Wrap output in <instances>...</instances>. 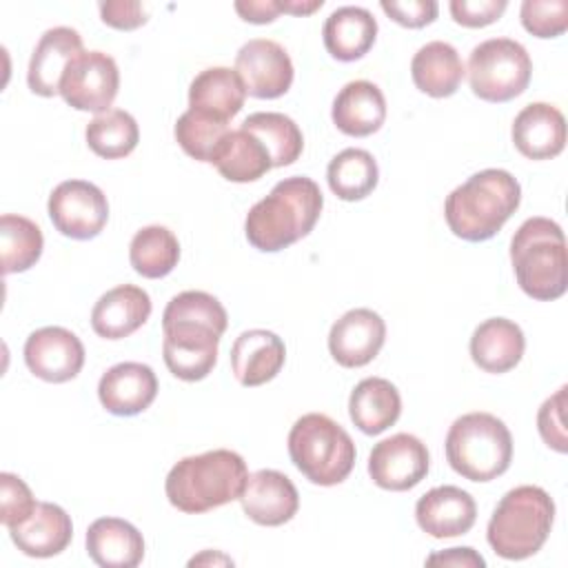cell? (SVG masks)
I'll return each instance as SVG.
<instances>
[{
    "instance_id": "obj_38",
    "label": "cell",
    "mask_w": 568,
    "mask_h": 568,
    "mask_svg": "<svg viewBox=\"0 0 568 568\" xmlns=\"http://www.w3.org/2000/svg\"><path fill=\"white\" fill-rule=\"evenodd\" d=\"M162 320L204 322V324H211L222 335L229 324V315L222 302L204 291H182L175 297H171V302L162 313Z\"/></svg>"
},
{
    "instance_id": "obj_30",
    "label": "cell",
    "mask_w": 568,
    "mask_h": 568,
    "mask_svg": "<svg viewBox=\"0 0 568 568\" xmlns=\"http://www.w3.org/2000/svg\"><path fill=\"white\" fill-rule=\"evenodd\" d=\"M348 415L364 435H379L402 415L399 390L384 377H366L348 397Z\"/></svg>"
},
{
    "instance_id": "obj_31",
    "label": "cell",
    "mask_w": 568,
    "mask_h": 568,
    "mask_svg": "<svg viewBox=\"0 0 568 568\" xmlns=\"http://www.w3.org/2000/svg\"><path fill=\"white\" fill-rule=\"evenodd\" d=\"M229 182H255L273 169L266 146L248 131L233 129L217 144L211 162Z\"/></svg>"
},
{
    "instance_id": "obj_13",
    "label": "cell",
    "mask_w": 568,
    "mask_h": 568,
    "mask_svg": "<svg viewBox=\"0 0 568 568\" xmlns=\"http://www.w3.org/2000/svg\"><path fill=\"white\" fill-rule=\"evenodd\" d=\"M235 71L244 82L246 95L273 100L284 95L293 84V62L286 49L268 38H255L240 47Z\"/></svg>"
},
{
    "instance_id": "obj_45",
    "label": "cell",
    "mask_w": 568,
    "mask_h": 568,
    "mask_svg": "<svg viewBox=\"0 0 568 568\" xmlns=\"http://www.w3.org/2000/svg\"><path fill=\"white\" fill-rule=\"evenodd\" d=\"M237 16L251 24H268L282 11V0H240L233 4Z\"/></svg>"
},
{
    "instance_id": "obj_28",
    "label": "cell",
    "mask_w": 568,
    "mask_h": 568,
    "mask_svg": "<svg viewBox=\"0 0 568 568\" xmlns=\"http://www.w3.org/2000/svg\"><path fill=\"white\" fill-rule=\"evenodd\" d=\"M326 51L339 62L364 58L377 38V20L364 7H337L322 29Z\"/></svg>"
},
{
    "instance_id": "obj_19",
    "label": "cell",
    "mask_w": 568,
    "mask_h": 568,
    "mask_svg": "<svg viewBox=\"0 0 568 568\" xmlns=\"http://www.w3.org/2000/svg\"><path fill=\"white\" fill-rule=\"evenodd\" d=\"M82 36L71 27L47 29L29 60L27 84L36 95L53 98L60 93V80L67 64L82 53Z\"/></svg>"
},
{
    "instance_id": "obj_33",
    "label": "cell",
    "mask_w": 568,
    "mask_h": 568,
    "mask_svg": "<svg viewBox=\"0 0 568 568\" xmlns=\"http://www.w3.org/2000/svg\"><path fill=\"white\" fill-rule=\"evenodd\" d=\"M331 191L344 202H357L371 195L379 180L375 158L364 149L339 151L326 169Z\"/></svg>"
},
{
    "instance_id": "obj_23",
    "label": "cell",
    "mask_w": 568,
    "mask_h": 568,
    "mask_svg": "<svg viewBox=\"0 0 568 568\" xmlns=\"http://www.w3.org/2000/svg\"><path fill=\"white\" fill-rule=\"evenodd\" d=\"M151 297L135 284H120L95 302L91 326L104 339H122L135 333L151 315Z\"/></svg>"
},
{
    "instance_id": "obj_6",
    "label": "cell",
    "mask_w": 568,
    "mask_h": 568,
    "mask_svg": "<svg viewBox=\"0 0 568 568\" xmlns=\"http://www.w3.org/2000/svg\"><path fill=\"white\" fill-rule=\"evenodd\" d=\"M446 459L450 468L470 481H493L513 462V435L490 413H466L457 417L446 435Z\"/></svg>"
},
{
    "instance_id": "obj_10",
    "label": "cell",
    "mask_w": 568,
    "mask_h": 568,
    "mask_svg": "<svg viewBox=\"0 0 568 568\" xmlns=\"http://www.w3.org/2000/svg\"><path fill=\"white\" fill-rule=\"evenodd\" d=\"M120 89V71L111 55L102 51H82L64 69L60 95L75 111L104 113Z\"/></svg>"
},
{
    "instance_id": "obj_12",
    "label": "cell",
    "mask_w": 568,
    "mask_h": 568,
    "mask_svg": "<svg viewBox=\"0 0 568 568\" xmlns=\"http://www.w3.org/2000/svg\"><path fill=\"white\" fill-rule=\"evenodd\" d=\"M428 466L426 444L410 433H397L377 442L368 455L371 479L393 493L415 488L428 475Z\"/></svg>"
},
{
    "instance_id": "obj_14",
    "label": "cell",
    "mask_w": 568,
    "mask_h": 568,
    "mask_svg": "<svg viewBox=\"0 0 568 568\" xmlns=\"http://www.w3.org/2000/svg\"><path fill=\"white\" fill-rule=\"evenodd\" d=\"M24 362L36 377L49 384H62L82 371L84 346L69 328L44 326L27 337Z\"/></svg>"
},
{
    "instance_id": "obj_11",
    "label": "cell",
    "mask_w": 568,
    "mask_h": 568,
    "mask_svg": "<svg viewBox=\"0 0 568 568\" xmlns=\"http://www.w3.org/2000/svg\"><path fill=\"white\" fill-rule=\"evenodd\" d=\"M47 211L55 231L71 240H93L109 220L106 195L87 180L60 182L49 195Z\"/></svg>"
},
{
    "instance_id": "obj_48",
    "label": "cell",
    "mask_w": 568,
    "mask_h": 568,
    "mask_svg": "<svg viewBox=\"0 0 568 568\" xmlns=\"http://www.w3.org/2000/svg\"><path fill=\"white\" fill-rule=\"evenodd\" d=\"M204 561H213V564H215V561H222V564H233V559H229V557H224V555H220V557L215 559V555L211 557V552H204V555H200V557H193L189 564H191V566H195V564H204Z\"/></svg>"
},
{
    "instance_id": "obj_29",
    "label": "cell",
    "mask_w": 568,
    "mask_h": 568,
    "mask_svg": "<svg viewBox=\"0 0 568 568\" xmlns=\"http://www.w3.org/2000/svg\"><path fill=\"white\" fill-rule=\"evenodd\" d=\"M464 62L457 49L444 40L426 42L410 60L415 87L430 98H450L464 80Z\"/></svg>"
},
{
    "instance_id": "obj_27",
    "label": "cell",
    "mask_w": 568,
    "mask_h": 568,
    "mask_svg": "<svg viewBox=\"0 0 568 568\" xmlns=\"http://www.w3.org/2000/svg\"><path fill=\"white\" fill-rule=\"evenodd\" d=\"M526 337L519 324L508 317L484 320L470 337L473 362L493 375L506 373L521 362Z\"/></svg>"
},
{
    "instance_id": "obj_47",
    "label": "cell",
    "mask_w": 568,
    "mask_h": 568,
    "mask_svg": "<svg viewBox=\"0 0 568 568\" xmlns=\"http://www.w3.org/2000/svg\"><path fill=\"white\" fill-rule=\"evenodd\" d=\"M322 0H282V11L291 16H308L322 9Z\"/></svg>"
},
{
    "instance_id": "obj_7",
    "label": "cell",
    "mask_w": 568,
    "mask_h": 568,
    "mask_svg": "<svg viewBox=\"0 0 568 568\" xmlns=\"http://www.w3.org/2000/svg\"><path fill=\"white\" fill-rule=\"evenodd\" d=\"M288 455L295 468L317 486L342 484L355 466V442L324 413L302 415L288 433Z\"/></svg>"
},
{
    "instance_id": "obj_24",
    "label": "cell",
    "mask_w": 568,
    "mask_h": 568,
    "mask_svg": "<svg viewBox=\"0 0 568 568\" xmlns=\"http://www.w3.org/2000/svg\"><path fill=\"white\" fill-rule=\"evenodd\" d=\"M244 100V82L237 71L229 67L204 69L189 87V109L224 124H229V120L242 111Z\"/></svg>"
},
{
    "instance_id": "obj_22",
    "label": "cell",
    "mask_w": 568,
    "mask_h": 568,
    "mask_svg": "<svg viewBox=\"0 0 568 568\" xmlns=\"http://www.w3.org/2000/svg\"><path fill=\"white\" fill-rule=\"evenodd\" d=\"M9 535L27 557L47 559L67 550L73 537V524L62 506L38 501L36 510L22 524L9 528Z\"/></svg>"
},
{
    "instance_id": "obj_20",
    "label": "cell",
    "mask_w": 568,
    "mask_h": 568,
    "mask_svg": "<svg viewBox=\"0 0 568 568\" xmlns=\"http://www.w3.org/2000/svg\"><path fill=\"white\" fill-rule=\"evenodd\" d=\"M513 144L528 160L557 158L566 146L564 113L548 102L524 106L513 120Z\"/></svg>"
},
{
    "instance_id": "obj_41",
    "label": "cell",
    "mask_w": 568,
    "mask_h": 568,
    "mask_svg": "<svg viewBox=\"0 0 568 568\" xmlns=\"http://www.w3.org/2000/svg\"><path fill=\"white\" fill-rule=\"evenodd\" d=\"M566 386H561L552 397H548L539 413H537V428L541 439L546 442L548 448L557 453L568 450V435H566Z\"/></svg>"
},
{
    "instance_id": "obj_25",
    "label": "cell",
    "mask_w": 568,
    "mask_h": 568,
    "mask_svg": "<svg viewBox=\"0 0 568 568\" xmlns=\"http://www.w3.org/2000/svg\"><path fill=\"white\" fill-rule=\"evenodd\" d=\"M333 122L351 138H366L382 129L386 120V98L368 80H353L333 100Z\"/></svg>"
},
{
    "instance_id": "obj_21",
    "label": "cell",
    "mask_w": 568,
    "mask_h": 568,
    "mask_svg": "<svg viewBox=\"0 0 568 568\" xmlns=\"http://www.w3.org/2000/svg\"><path fill=\"white\" fill-rule=\"evenodd\" d=\"M286 346L266 328H251L235 337L231 346V368L242 386H262L284 366Z\"/></svg>"
},
{
    "instance_id": "obj_44",
    "label": "cell",
    "mask_w": 568,
    "mask_h": 568,
    "mask_svg": "<svg viewBox=\"0 0 568 568\" xmlns=\"http://www.w3.org/2000/svg\"><path fill=\"white\" fill-rule=\"evenodd\" d=\"M100 18L104 24L120 29V31H133L149 20L146 9L138 0L100 2Z\"/></svg>"
},
{
    "instance_id": "obj_34",
    "label": "cell",
    "mask_w": 568,
    "mask_h": 568,
    "mask_svg": "<svg viewBox=\"0 0 568 568\" xmlns=\"http://www.w3.org/2000/svg\"><path fill=\"white\" fill-rule=\"evenodd\" d=\"M240 126L266 146L273 166H288L304 151V135L300 126L284 113L257 111L244 118Z\"/></svg>"
},
{
    "instance_id": "obj_46",
    "label": "cell",
    "mask_w": 568,
    "mask_h": 568,
    "mask_svg": "<svg viewBox=\"0 0 568 568\" xmlns=\"http://www.w3.org/2000/svg\"><path fill=\"white\" fill-rule=\"evenodd\" d=\"M428 566H464V568H484L486 559L473 548H448L426 557Z\"/></svg>"
},
{
    "instance_id": "obj_1",
    "label": "cell",
    "mask_w": 568,
    "mask_h": 568,
    "mask_svg": "<svg viewBox=\"0 0 568 568\" xmlns=\"http://www.w3.org/2000/svg\"><path fill=\"white\" fill-rule=\"evenodd\" d=\"M322 206L324 195L315 180L306 175L284 178L246 213V240L264 253L282 251L313 231Z\"/></svg>"
},
{
    "instance_id": "obj_15",
    "label": "cell",
    "mask_w": 568,
    "mask_h": 568,
    "mask_svg": "<svg viewBox=\"0 0 568 568\" xmlns=\"http://www.w3.org/2000/svg\"><path fill=\"white\" fill-rule=\"evenodd\" d=\"M386 339V324L379 313L371 308L346 311L328 333V351L344 368H359L371 364Z\"/></svg>"
},
{
    "instance_id": "obj_36",
    "label": "cell",
    "mask_w": 568,
    "mask_h": 568,
    "mask_svg": "<svg viewBox=\"0 0 568 568\" xmlns=\"http://www.w3.org/2000/svg\"><path fill=\"white\" fill-rule=\"evenodd\" d=\"M89 149L104 160L126 158L140 142L135 118L122 109H109L87 124Z\"/></svg>"
},
{
    "instance_id": "obj_26",
    "label": "cell",
    "mask_w": 568,
    "mask_h": 568,
    "mask_svg": "<svg viewBox=\"0 0 568 568\" xmlns=\"http://www.w3.org/2000/svg\"><path fill=\"white\" fill-rule=\"evenodd\" d=\"M87 555L102 568H135L144 557V537L126 519L100 517L87 528Z\"/></svg>"
},
{
    "instance_id": "obj_16",
    "label": "cell",
    "mask_w": 568,
    "mask_h": 568,
    "mask_svg": "<svg viewBox=\"0 0 568 568\" xmlns=\"http://www.w3.org/2000/svg\"><path fill=\"white\" fill-rule=\"evenodd\" d=\"M240 504L251 521L260 526H282L295 517L300 495L295 484L284 473L262 468L248 475Z\"/></svg>"
},
{
    "instance_id": "obj_35",
    "label": "cell",
    "mask_w": 568,
    "mask_h": 568,
    "mask_svg": "<svg viewBox=\"0 0 568 568\" xmlns=\"http://www.w3.org/2000/svg\"><path fill=\"white\" fill-rule=\"evenodd\" d=\"M44 237L40 226L16 213H4L0 217V255L2 273H22L29 271L42 255Z\"/></svg>"
},
{
    "instance_id": "obj_39",
    "label": "cell",
    "mask_w": 568,
    "mask_h": 568,
    "mask_svg": "<svg viewBox=\"0 0 568 568\" xmlns=\"http://www.w3.org/2000/svg\"><path fill=\"white\" fill-rule=\"evenodd\" d=\"M521 24L535 38H557L568 29L566 0H526L519 9Z\"/></svg>"
},
{
    "instance_id": "obj_18",
    "label": "cell",
    "mask_w": 568,
    "mask_h": 568,
    "mask_svg": "<svg viewBox=\"0 0 568 568\" xmlns=\"http://www.w3.org/2000/svg\"><path fill=\"white\" fill-rule=\"evenodd\" d=\"M158 395V377L142 362H120L111 366L98 384L100 404L120 417H131L146 410Z\"/></svg>"
},
{
    "instance_id": "obj_8",
    "label": "cell",
    "mask_w": 568,
    "mask_h": 568,
    "mask_svg": "<svg viewBox=\"0 0 568 568\" xmlns=\"http://www.w3.org/2000/svg\"><path fill=\"white\" fill-rule=\"evenodd\" d=\"M530 75L532 60L517 40L490 38L470 51L468 82L479 100L508 102L528 89Z\"/></svg>"
},
{
    "instance_id": "obj_40",
    "label": "cell",
    "mask_w": 568,
    "mask_h": 568,
    "mask_svg": "<svg viewBox=\"0 0 568 568\" xmlns=\"http://www.w3.org/2000/svg\"><path fill=\"white\" fill-rule=\"evenodd\" d=\"M36 506L38 501L31 488L18 475H0V521L7 526V530L22 524L36 510Z\"/></svg>"
},
{
    "instance_id": "obj_32",
    "label": "cell",
    "mask_w": 568,
    "mask_h": 568,
    "mask_svg": "<svg viewBox=\"0 0 568 568\" xmlns=\"http://www.w3.org/2000/svg\"><path fill=\"white\" fill-rule=\"evenodd\" d=\"M129 260L133 271L142 277H166L180 262V242L166 226H144L129 244Z\"/></svg>"
},
{
    "instance_id": "obj_2",
    "label": "cell",
    "mask_w": 568,
    "mask_h": 568,
    "mask_svg": "<svg viewBox=\"0 0 568 568\" xmlns=\"http://www.w3.org/2000/svg\"><path fill=\"white\" fill-rule=\"evenodd\" d=\"M521 186L504 169H484L455 186L444 202V217L453 235L466 242L495 237L519 209Z\"/></svg>"
},
{
    "instance_id": "obj_5",
    "label": "cell",
    "mask_w": 568,
    "mask_h": 568,
    "mask_svg": "<svg viewBox=\"0 0 568 568\" xmlns=\"http://www.w3.org/2000/svg\"><path fill=\"white\" fill-rule=\"evenodd\" d=\"M552 497L539 486H517L495 506L486 539L501 559L521 561L541 550L552 530Z\"/></svg>"
},
{
    "instance_id": "obj_37",
    "label": "cell",
    "mask_w": 568,
    "mask_h": 568,
    "mask_svg": "<svg viewBox=\"0 0 568 568\" xmlns=\"http://www.w3.org/2000/svg\"><path fill=\"white\" fill-rule=\"evenodd\" d=\"M231 129L224 122H215L211 118H204L191 109H186L178 122H175V140L182 146V151L197 160V162H211L217 144Z\"/></svg>"
},
{
    "instance_id": "obj_17",
    "label": "cell",
    "mask_w": 568,
    "mask_h": 568,
    "mask_svg": "<svg viewBox=\"0 0 568 568\" xmlns=\"http://www.w3.org/2000/svg\"><path fill=\"white\" fill-rule=\"evenodd\" d=\"M415 519L435 539L459 537L475 526L477 504L459 486H437L417 499Z\"/></svg>"
},
{
    "instance_id": "obj_4",
    "label": "cell",
    "mask_w": 568,
    "mask_h": 568,
    "mask_svg": "<svg viewBox=\"0 0 568 568\" xmlns=\"http://www.w3.org/2000/svg\"><path fill=\"white\" fill-rule=\"evenodd\" d=\"M510 262L519 288L539 302L559 300L568 288L566 237L550 217H528L510 240Z\"/></svg>"
},
{
    "instance_id": "obj_9",
    "label": "cell",
    "mask_w": 568,
    "mask_h": 568,
    "mask_svg": "<svg viewBox=\"0 0 568 568\" xmlns=\"http://www.w3.org/2000/svg\"><path fill=\"white\" fill-rule=\"evenodd\" d=\"M162 357L166 368L182 382L204 379L215 362L222 333L193 320H162Z\"/></svg>"
},
{
    "instance_id": "obj_43",
    "label": "cell",
    "mask_w": 568,
    "mask_h": 568,
    "mask_svg": "<svg viewBox=\"0 0 568 568\" xmlns=\"http://www.w3.org/2000/svg\"><path fill=\"white\" fill-rule=\"evenodd\" d=\"M382 11L406 29H422L435 22L439 4L435 0H382Z\"/></svg>"
},
{
    "instance_id": "obj_42",
    "label": "cell",
    "mask_w": 568,
    "mask_h": 568,
    "mask_svg": "<svg viewBox=\"0 0 568 568\" xmlns=\"http://www.w3.org/2000/svg\"><path fill=\"white\" fill-rule=\"evenodd\" d=\"M506 7V0H453L448 4L453 20L468 29H481L493 24L495 20H499Z\"/></svg>"
},
{
    "instance_id": "obj_3",
    "label": "cell",
    "mask_w": 568,
    "mask_h": 568,
    "mask_svg": "<svg viewBox=\"0 0 568 568\" xmlns=\"http://www.w3.org/2000/svg\"><path fill=\"white\" fill-rule=\"evenodd\" d=\"M248 479L246 462L229 448L180 459L166 475L164 490L173 508L200 515L240 499Z\"/></svg>"
}]
</instances>
